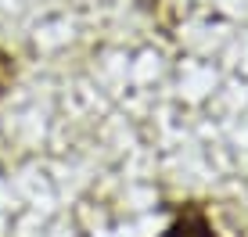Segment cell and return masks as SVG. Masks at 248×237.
<instances>
[{"label": "cell", "mask_w": 248, "mask_h": 237, "mask_svg": "<svg viewBox=\"0 0 248 237\" xmlns=\"http://www.w3.org/2000/svg\"><path fill=\"white\" fill-rule=\"evenodd\" d=\"M162 237H212V234H209V226H205L198 216H184V219H176Z\"/></svg>", "instance_id": "1"}]
</instances>
